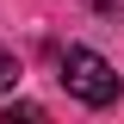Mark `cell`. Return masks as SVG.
Listing matches in <instances>:
<instances>
[{
  "instance_id": "6da1fadb",
  "label": "cell",
  "mask_w": 124,
  "mask_h": 124,
  "mask_svg": "<svg viewBox=\"0 0 124 124\" xmlns=\"http://www.w3.org/2000/svg\"><path fill=\"white\" fill-rule=\"evenodd\" d=\"M62 87L75 93L81 106H112L118 99V68H112L99 50H62Z\"/></svg>"
},
{
  "instance_id": "7a4b0ae2",
  "label": "cell",
  "mask_w": 124,
  "mask_h": 124,
  "mask_svg": "<svg viewBox=\"0 0 124 124\" xmlns=\"http://www.w3.org/2000/svg\"><path fill=\"white\" fill-rule=\"evenodd\" d=\"M19 118L37 124V118H44V106H31V99H25V106H6V112H0V124H19Z\"/></svg>"
},
{
  "instance_id": "3957f363",
  "label": "cell",
  "mask_w": 124,
  "mask_h": 124,
  "mask_svg": "<svg viewBox=\"0 0 124 124\" xmlns=\"http://www.w3.org/2000/svg\"><path fill=\"white\" fill-rule=\"evenodd\" d=\"M13 81H19V62H13V50H6V44H0V93H6V87H13Z\"/></svg>"
},
{
  "instance_id": "277c9868",
  "label": "cell",
  "mask_w": 124,
  "mask_h": 124,
  "mask_svg": "<svg viewBox=\"0 0 124 124\" xmlns=\"http://www.w3.org/2000/svg\"><path fill=\"white\" fill-rule=\"evenodd\" d=\"M87 6H93V13H106V19H118V13H124V0H87Z\"/></svg>"
}]
</instances>
